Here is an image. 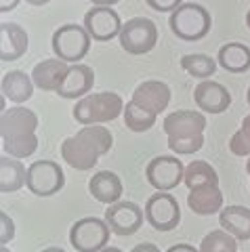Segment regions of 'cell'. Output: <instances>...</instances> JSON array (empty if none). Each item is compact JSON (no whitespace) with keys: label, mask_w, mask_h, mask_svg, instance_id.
<instances>
[{"label":"cell","mask_w":250,"mask_h":252,"mask_svg":"<svg viewBox=\"0 0 250 252\" xmlns=\"http://www.w3.org/2000/svg\"><path fill=\"white\" fill-rule=\"evenodd\" d=\"M120 114H124V103L120 94L114 91L91 93L78 99V103L74 105V120L82 126L112 122Z\"/></svg>","instance_id":"1"},{"label":"cell","mask_w":250,"mask_h":252,"mask_svg":"<svg viewBox=\"0 0 250 252\" xmlns=\"http://www.w3.org/2000/svg\"><path fill=\"white\" fill-rule=\"evenodd\" d=\"M170 32L183 42H198L208 36L213 28V17L208 9L198 2H183L168 17Z\"/></svg>","instance_id":"2"},{"label":"cell","mask_w":250,"mask_h":252,"mask_svg":"<svg viewBox=\"0 0 250 252\" xmlns=\"http://www.w3.org/2000/svg\"><path fill=\"white\" fill-rule=\"evenodd\" d=\"M89 32L84 26L78 23H63L53 32L51 46L57 59H63L65 63H78L80 59L87 57V53L91 49Z\"/></svg>","instance_id":"3"},{"label":"cell","mask_w":250,"mask_h":252,"mask_svg":"<svg viewBox=\"0 0 250 252\" xmlns=\"http://www.w3.org/2000/svg\"><path fill=\"white\" fill-rule=\"evenodd\" d=\"M109 229L107 220L99 217H82L69 227V244L78 252H99L109 244Z\"/></svg>","instance_id":"4"},{"label":"cell","mask_w":250,"mask_h":252,"mask_svg":"<svg viewBox=\"0 0 250 252\" xmlns=\"http://www.w3.org/2000/svg\"><path fill=\"white\" fill-rule=\"evenodd\" d=\"M118 40L126 53L145 55L158 42V26L147 17H132L122 23Z\"/></svg>","instance_id":"5"},{"label":"cell","mask_w":250,"mask_h":252,"mask_svg":"<svg viewBox=\"0 0 250 252\" xmlns=\"http://www.w3.org/2000/svg\"><path fill=\"white\" fill-rule=\"evenodd\" d=\"M65 185L63 168L53 160H38L28 166V181L26 187L38 198H49L59 193Z\"/></svg>","instance_id":"6"},{"label":"cell","mask_w":250,"mask_h":252,"mask_svg":"<svg viewBox=\"0 0 250 252\" xmlns=\"http://www.w3.org/2000/svg\"><path fill=\"white\" fill-rule=\"evenodd\" d=\"M145 220L156 231H170L181 223V208L173 193L156 191L145 202Z\"/></svg>","instance_id":"7"},{"label":"cell","mask_w":250,"mask_h":252,"mask_svg":"<svg viewBox=\"0 0 250 252\" xmlns=\"http://www.w3.org/2000/svg\"><path fill=\"white\" fill-rule=\"evenodd\" d=\"M185 166L175 156H156L145 166V177L156 191H173V189L183 183Z\"/></svg>","instance_id":"8"},{"label":"cell","mask_w":250,"mask_h":252,"mask_svg":"<svg viewBox=\"0 0 250 252\" xmlns=\"http://www.w3.org/2000/svg\"><path fill=\"white\" fill-rule=\"evenodd\" d=\"M82 26L87 28L89 36L95 42H109L120 36L122 21L120 15L112 6H93V9L84 13Z\"/></svg>","instance_id":"9"},{"label":"cell","mask_w":250,"mask_h":252,"mask_svg":"<svg viewBox=\"0 0 250 252\" xmlns=\"http://www.w3.org/2000/svg\"><path fill=\"white\" fill-rule=\"evenodd\" d=\"M105 220L109 229L116 235H132L141 229L145 220V210L135 202L120 200L116 204H109L105 210Z\"/></svg>","instance_id":"10"},{"label":"cell","mask_w":250,"mask_h":252,"mask_svg":"<svg viewBox=\"0 0 250 252\" xmlns=\"http://www.w3.org/2000/svg\"><path fill=\"white\" fill-rule=\"evenodd\" d=\"M162 128L168 137H179V139L204 135L206 116L204 112H196V109H179V112H173L164 118Z\"/></svg>","instance_id":"11"},{"label":"cell","mask_w":250,"mask_h":252,"mask_svg":"<svg viewBox=\"0 0 250 252\" xmlns=\"http://www.w3.org/2000/svg\"><path fill=\"white\" fill-rule=\"evenodd\" d=\"M2 141L9 139H19V137H28V135H36L38 130V116L36 112L21 105L9 107L2 112Z\"/></svg>","instance_id":"12"},{"label":"cell","mask_w":250,"mask_h":252,"mask_svg":"<svg viewBox=\"0 0 250 252\" xmlns=\"http://www.w3.org/2000/svg\"><path fill=\"white\" fill-rule=\"evenodd\" d=\"M193 101L204 114H223L231 105V93L217 80H202L193 91Z\"/></svg>","instance_id":"13"},{"label":"cell","mask_w":250,"mask_h":252,"mask_svg":"<svg viewBox=\"0 0 250 252\" xmlns=\"http://www.w3.org/2000/svg\"><path fill=\"white\" fill-rule=\"evenodd\" d=\"M93 84H95V72H93V67L84 65V63H72L63 82L59 84V89L55 93L61 99H82L87 94H91Z\"/></svg>","instance_id":"14"},{"label":"cell","mask_w":250,"mask_h":252,"mask_svg":"<svg viewBox=\"0 0 250 252\" xmlns=\"http://www.w3.org/2000/svg\"><path fill=\"white\" fill-rule=\"evenodd\" d=\"M130 101L158 116L170 103V89H168V84L162 80H145L135 89Z\"/></svg>","instance_id":"15"},{"label":"cell","mask_w":250,"mask_h":252,"mask_svg":"<svg viewBox=\"0 0 250 252\" xmlns=\"http://www.w3.org/2000/svg\"><path fill=\"white\" fill-rule=\"evenodd\" d=\"M61 156L63 160L76 170H91L99 162V152L95 147H91L82 137H67L61 143Z\"/></svg>","instance_id":"16"},{"label":"cell","mask_w":250,"mask_h":252,"mask_svg":"<svg viewBox=\"0 0 250 252\" xmlns=\"http://www.w3.org/2000/svg\"><path fill=\"white\" fill-rule=\"evenodd\" d=\"M28 51V32L19 23L4 21L0 23V59L15 61Z\"/></svg>","instance_id":"17"},{"label":"cell","mask_w":250,"mask_h":252,"mask_svg":"<svg viewBox=\"0 0 250 252\" xmlns=\"http://www.w3.org/2000/svg\"><path fill=\"white\" fill-rule=\"evenodd\" d=\"M122 181L112 170H101L89 181V193L101 204H116L122 200Z\"/></svg>","instance_id":"18"},{"label":"cell","mask_w":250,"mask_h":252,"mask_svg":"<svg viewBox=\"0 0 250 252\" xmlns=\"http://www.w3.org/2000/svg\"><path fill=\"white\" fill-rule=\"evenodd\" d=\"M67 69H69V63L55 57V59H44L40 63H36L30 76H32L36 89H40V91H57L59 84L63 82Z\"/></svg>","instance_id":"19"},{"label":"cell","mask_w":250,"mask_h":252,"mask_svg":"<svg viewBox=\"0 0 250 252\" xmlns=\"http://www.w3.org/2000/svg\"><path fill=\"white\" fill-rule=\"evenodd\" d=\"M187 204H189L191 212L200 217H210L215 212H221L223 208V193L219 185H200L196 189H189L187 195Z\"/></svg>","instance_id":"20"},{"label":"cell","mask_w":250,"mask_h":252,"mask_svg":"<svg viewBox=\"0 0 250 252\" xmlns=\"http://www.w3.org/2000/svg\"><path fill=\"white\" fill-rule=\"evenodd\" d=\"M217 61L229 74H246L250 69V49L242 42H225L217 53Z\"/></svg>","instance_id":"21"},{"label":"cell","mask_w":250,"mask_h":252,"mask_svg":"<svg viewBox=\"0 0 250 252\" xmlns=\"http://www.w3.org/2000/svg\"><path fill=\"white\" fill-rule=\"evenodd\" d=\"M221 229L231 233L236 240H250V208L246 206H225L219 212Z\"/></svg>","instance_id":"22"},{"label":"cell","mask_w":250,"mask_h":252,"mask_svg":"<svg viewBox=\"0 0 250 252\" xmlns=\"http://www.w3.org/2000/svg\"><path fill=\"white\" fill-rule=\"evenodd\" d=\"M36 84L32 76H28L21 69H13L2 76V93L4 97L13 101V103H26L28 99H32Z\"/></svg>","instance_id":"23"},{"label":"cell","mask_w":250,"mask_h":252,"mask_svg":"<svg viewBox=\"0 0 250 252\" xmlns=\"http://www.w3.org/2000/svg\"><path fill=\"white\" fill-rule=\"evenodd\" d=\"M28 181V168L17 160V158L4 156L0 160V191L2 193H15L26 185Z\"/></svg>","instance_id":"24"},{"label":"cell","mask_w":250,"mask_h":252,"mask_svg":"<svg viewBox=\"0 0 250 252\" xmlns=\"http://www.w3.org/2000/svg\"><path fill=\"white\" fill-rule=\"evenodd\" d=\"M183 183L187 185V189H196L200 185H219V175L208 162L193 160L191 164L185 166Z\"/></svg>","instance_id":"25"},{"label":"cell","mask_w":250,"mask_h":252,"mask_svg":"<svg viewBox=\"0 0 250 252\" xmlns=\"http://www.w3.org/2000/svg\"><path fill=\"white\" fill-rule=\"evenodd\" d=\"M181 67L193 78L210 80V76H215L217 72V61L213 57H208V55L191 53V55H183L181 57Z\"/></svg>","instance_id":"26"},{"label":"cell","mask_w":250,"mask_h":252,"mask_svg":"<svg viewBox=\"0 0 250 252\" xmlns=\"http://www.w3.org/2000/svg\"><path fill=\"white\" fill-rule=\"evenodd\" d=\"M156 118H158L156 114L147 112V109L132 103V101H128V103L124 105V124H126V128L132 132H147L156 124Z\"/></svg>","instance_id":"27"},{"label":"cell","mask_w":250,"mask_h":252,"mask_svg":"<svg viewBox=\"0 0 250 252\" xmlns=\"http://www.w3.org/2000/svg\"><path fill=\"white\" fill-rule=\"evenodd\" d=\"M78 137H82L91 147H95L99 156H105L109 149L114 145V137L109 132L107 126H101V124H91V126H82L80 130L76 132Z\"/></svg>","instance_id":"28"},{"label":"cell","mask_w":250,"mask_h":252,"mask_svg":"<svg viewBox=\"0 0 250 252\" xmlns=\"http://www.w3.org/2000/svg\"><path fill=\"white\" fill-rule=\"evenodd\" d=\"M200 252H238V240L225 229H215L202 238Z\"/></svg>","instance_id":"29"},{"label":"cell","mask_w":250,"mask_h":252,"mask_svg":"<svg viewBox=\"0 0 250 252\" xmlns=\"http://www.w3.org/2000/svg\"><path fill=\"white\" fill-rule=\"evenodd\" d=\"M2 149H4L6 156L17 158V160L19 158H30L38 149V137L36 135H28V137L2 141Z\"/></svg>","instance_id":"30"},{"label":"cell","mask_w":250,"mask_h":252,"mask_svg":"<svg viewBox=\"0 0 250 252\" xmlns=\"http://www.w3.org/2000/svg\"><path fill=\"white\" fill-rule=\"evenodd\" d=\"M204 145V135H196V137H168V147L173 154L179 156H187V154H196Z\"/></svg>","instance_id":"31"},{"label":"cell","mask_w":250,"mask_h":252,"mask_svg":"<svg viewBox=\"0 0 250 252\" xmlns=\"http://www.w3.org/2000/svg\"><path fill=\"white\" fill-rule=\"evenodd\" d=\"M229 149H231V154H236V156H250V141L246 139V135L242 132L240 128L233 132L231 139H229Z\"/></svg>","instance_id":"32"},{"label":"cell","mask_w":250,"mask_h":252,"mask_svg":"<svg viewBox=\"0 0 250 252\" xmlns=\"http://www.w3.org/2000/svg\"><path fill=\"white\" fill-rule=\"evenodd\" d=\"M13 238H15V223L6 215V210H2L0 212V246H6Z\"/></svg>","instance_id":"33"},{"label":"cell","mask_w":250,"mask_h":252,"mask_svg":"<svg viewBox=\"0 0 250 252\" xmlns=\"http://www.w3.org/2000/svg\"><path fill=\"white\" fill-rule=\"evenodd\" d=\"M147 6L158 13H173L175 9L183 4V0H145Z\"/></svg>","instance_id":"34"},{"label":"cell","mask_w":250,"mask_h":252,"mask_svg":"<svg viewBox=\"0 0 250 252\" xmlns=\"http://www.w3.org/2000/svg\"><path fill=\"white\" fill-rule=\"evenodd\" d=\"M130 252H162L156 244H150V242H145V244H137L135 248H132Z\"/></svg>","instance_id":"35"},{"label":"cell","mask_w":250,"mask_h":252,"mask_svg":"<svg viewBox=\"0 0 250 252\" xmlns=\"http://www.w3.org/2000/svg\"><path fill=\"white\" fill-rule=\"evenodd\" d=\"M166 252H200V248H193L191 244H175Z\"/></svg>","instance_id":"36"},{"label":"cell","mask_w":250,"mask_h":252,"mask_svg":"<svg viewBox=\"0 0 250 252\" xmlns=\"http://www.w3.org/2000/svg\"><path fill=\"white\" fill-rule=\"evenodd\" d=\"M19 2H21V0H0V11H2V13H9V11H13Z\"/></svg>","instance_id":"37"},{"label":"cell","mask_w":250,"mask_h":252,"mask_svg":"<svg viewBox=\"0 0 250 252\" xmlns=\"http://www.w3.org/2000/svg\"><path fill=\"white\" fill-rule=\"evenodd\" d=\"M240 130L246 135V139L250 141V114H246L244 118H242V126H240Z\"/></svg>","instance_id":"38"},{"label":"cell","mask_w":250,"mask_h":252,"mask_svg":"<svg viewBox=\"0 0 250 252\" xmlns=\"http://www.w3.org/2000/svg\"><path fill=\"white\" fill-rule=\"evenodd\" d=\"M118 2H120V0H91L93 6H114Z\"/></svg>","instance_id":"39"},{"label":"cell","mask_w":250,"mask_h":252,"mask_svg":"<svg viewBox=\"0 0 250 252\" xmlns=\"http://www.w3.org/2000/svg\"><path fill=\"white\" fill-rule=\"evenodd\" d=\"M28 4H32V6H44V4H49L51 0H26Z\"/></svg>","instance_id":"40"},{"label":"cell","mask_w":250,"mask_h":252,"mask_svg":"<svg viewBox=\"0 0 250 252\" xmlns=\"http://www.w3.org/2000/svg\"><path fill=\"white\" fill-rule=\"evenodd\" d=\"M40 252H65V250L59 248V246H51V248H44V250H40Z\"/></svg>","instance_id":"41"},{"label":"cell","mask_w":250,"mask_h":252,"mask_svg":"<svg viewBox=\"0 0 250 252\" xmlns=\"http://www.w3.org/2000/svg\"><path fill=\"white\" fill-rule=\"evenodd\" d=\"M99 252H122L120 248H116V246H105L103 250H99Z\"/></svg>","instance_id":"42"},{"label":"cell","mask_w":250,"mask_h":252,"mask_svg":"<svg viewBox=\"0 0 250 252\" xmlns=\"http://www.w3.org/2000/svg\"><path fill=\"white\" fill-rule=\"evenodd\" d=\"M246 26H248V30H250V9H248V13H246Z\"/></svg>","instance_id":"43"},{"label":"cell","mask_w":250,"mask_h":252,"mask_svg":"<svg viewBox=\"0 0 250 252\" xmlns=\"http://www.w3.org/2000/svg\"><path fill=\"white\" fill-rule=\"evenodd\" d=\"M0 252H11L9 246H0Z\"/></svg>","instance_id":"44"},{"label":"cell","mask_w":250,"mask_h":252,"mask_svg":"<svg viewBox=\"0 0 250 252\" xmlns=\"http://www.w3.org/2000/svg\"><path fill=\"white\" fill-rule=\"evenodd\" d=\"M246 172L250 175V158H248V162H246Z\"/></svg>","instance_id":"45"},{"label":"cell","mask_w":250,"mask_h":252,"mask_svg":"<svg viewBox=\"0 0 250 252\" xmlns=\"http://www.w3.org/2000/svg\"><path fill=\"white\" fill-rule=\"evenodd\" d=\"M246 99H248V105H250V86H248V91H246Z\"/></svg>","instance_id":"46"}]
</instances>
